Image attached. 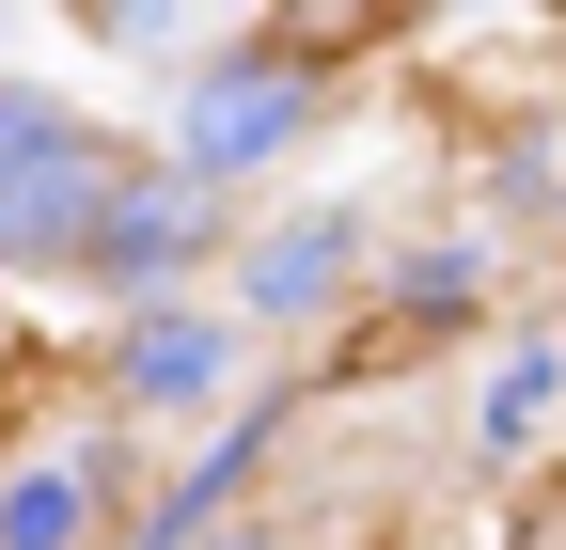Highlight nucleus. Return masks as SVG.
I'll list each match as a JSON object with an SVG mask.
<instances>
[{
  "mask_svg": "<svg viewBox=\"0 0 566 550\" xmlns=\"http://www.w3.org/2000/svg\"><path fill=\"white\" fill-rule=\"evenodd\" d=\"M95 221H111V173H95L80 142H48V158H17V173H0V252H17V267L95 252Z\"/></svg>",
  "mask_w": 566,
  "mask_h": 550,
  "instance_id": "1",
  "label": "nucleus"
},
{
  "mask_svg": "<svg viewBox=\"0 0 566 550\" xmlns=\"http://www.w3.org/2000/svg\"><path fill=\"white\" fill-rule=\"evenodd\" d=\"M283 126H300V80H205V95H189V158L237 173V158L283 142Z\"/></svg>",
  "mask_w": 566,
  "mask_h": 550,
  "instance_id": "2",
  "label": "nucleus"
},
{
  "mask_svg": "<svg viewBox=\"0 0 566 550\" xmlns=\"http://www.w3.org/2000/svg\"><path fill=\"white\" fill-rule=\"evenodd\" d=\"M95 252H111V267H174V252H189V189H158V204H142V189H111Z\"/></svg>",
  "mask_w": 566,
  "mask_h": 550,
  "instance_id": "3",
  "label": "nucleus"
},
{
  "mask_svg": "<svg viewBox=\"0 0 566 550\" xmlns=\"http://www.w3.org/2000/svg\"><path fill=\"white\" fill-rule=\"evenodd\" d=\"M126 378H142V393H205V378H221V330H205V315L142 330V347H126Z\"/></svg>",
  "mask_w": 566,
  "mask_h": 550,
  "instance_id": "4",
  "label": "nucleus"
},
{
  "mask_svg": "<svg viewBox=\"0 0 566 550\" xmlns=\"http://www.w3.org/2000/svg\"><path fill=\"white\" fill-rule=\"evenodd\" d=\"M63 519H80V472H17L0 488V550H63Z\"/></svg>",
  "mask_w": 566,
  "mask_h": 550,
  "instance_id": "5",
  "label": "nucleus"
},
{
  "mask_svg": "<svg viewBox=\"0 0 566 550\" xmlns=\"http://www.w3.org/2000/svg\"><path fill=\"white\" fill-rule=\"evenodd\" d=\"M331 267H346V236H331V221H315V236H283V252L252 267V315H300V299L331 284Z\"/></svg>",
  "mask_w": 566,
  "mask_h": 550,
  "instance_id": "6",
  "label": "nucleus"
},
{
  "mask_svg": "<svg viewBox=\"0 0 566 550\" xmlns=\"http://www.w3.org/2000/svg\"><path fill=\"white\" fill-rule=\"evenodd\" d=\"M535 409H551V362H504V378H488V441H520Z\"/></svg>",
  "mask_w": 566,
  "mask_h": 550,
  "instance_id": "7",
  "label": "nucleus"
},
{
  "mask_svg": "<svg viewBox=\"0 0 566 550\" xmlns=\"http://www.w3.org/2000/svg\"><path fill=\"white\" fill-rule=\"evenodd\" d=\"M48 142H63V126H48V110H32L17 80H0V173H17V158H48Z\"/></svg>",
  "mask_w": 566,
  "mask_h": 550,
  "instance_id": "8",
  "label": "nucleus"
}]
</instances>
